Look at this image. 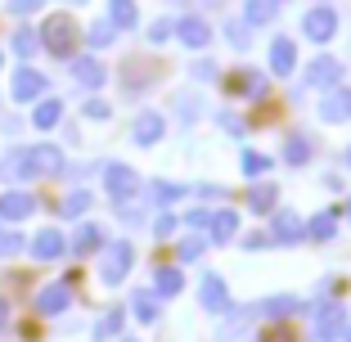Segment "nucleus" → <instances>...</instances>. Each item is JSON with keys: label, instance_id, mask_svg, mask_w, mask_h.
<instances>
[{"label": "nucleus", "instance_id": "obj_1", "mask_svg": "<svg viewBox=\"0 0 351 342\" xmlns=\"http://www.w3.org/2000/svg\"><path fill=\"white\" fill-rule=\"evenodd\" d=\"M41 41H45V50H50V54H73V45H77V23L63 19V14H54V19H45Z\"/></svg>", "mask_w": 351, "mask_h": 342}, {"label": "nucleus", "instance_id": "obj_2", "mask_svg": "<svg viewBox=\"0 0 351 342\" xmlns=\"http://www.w3.org/2000/svg\"><path fill=\"white\" fill-rule=\"evenodd\" d=\"M135 266V248L131 243H113V248L104 252V266H99V280L104 284H122Z\"/></svg>", "mask_w": 351, "mask_h": 342}, {"label": "nucleus", "instance_id": "obj_3", "mask_svg": "<svg viewBox=\"0 0 351 342\" xmlns=\"http://www.w3.org/2000/svg\"><path fill=\"white\" fill-rule=\"evenodd\" d=\"M104 180H108V194L117 198V203H126V198L140 189V176H135L131 167H122V162H113V167H104Z\"/></svg>", "mask_w": 351, "mask_h": 342}, {"label": "nucleus", "instance_id": "obj_4", "mask_svg": "<svg viewBox=\"0 0 351 342\" xmlns=\"http://www.w3.org/2000/svg\"><path fill=\"white\" fill-rule=\"evenodd\" d=\"M338 338H342V306L324 302L315 311V342H338Z\"/></svg>", "mask_w": 351, "mask_h": 342}, {"label": "nucleus", "instance_id": "obj_5", "mask_svg": "<svg viewBox=\"0 0 351 342\" xmlns=\"http://www.w3.org/2000/svg\"><path fill=\"white\" fill-rule=\"evenodd\" d=\"M27 162H32V176H59V171H63V154L54 145L27 149Z\"/></svg>", "mask_w": 351, "mask_h": 342}, {"label": "nucleus", "instance_id": "obj_6", "mask_svg": "<svg viewBox=\"0 0 351 342\" xmlns=\"http://www.w3.org/2000/svg\"><path fill=\"white\" fill-rule=\"evenodd\" d=\"M68 302H73V289H68V284H45V289L36 293V311L41 315H63Z\"/></svg>", "mask_w": 351, "mask_h": 342}, {"label": "nucleus", "instance_id": "obj_7", "mask_svg": "<svg viewBox=\"0 0 351 342\" xmlns=\"http://www.w3.org/2000/svg\"><path fill=\"white\" fill-rule=\"evenodd\" d=\"M198 302H203V311H207V315H221V311H226V302H230V293H226V280H221V275H203V289H198Z\"/></svg>", "mask_w": 351, "mask_h": 342}, {"label": "nucleus", "instance_id": "obj_8", "mask_svg": "<svg viewBox=\"0 0 351 342\" xmlns=\"http://www.w3.org/2000/svg\"><path fill=\"white\" fill-rule=\"evenodd\" d=\"M36 95H45V77L36 73V68H19V73H14V99H19V104H32Z\"/></svg>", "mask_w": 351, "mask_h": 342}, {"label": "nucleus", "instance_id": "obj_9", "mask_svg": "<svg viewBox=\"0 0 351 342\" xmlns=\"http://www.w3.org/2000/svg\"><path fill=\"white\" fill-rule=\"evenodd\" d=\"M320 117H324V122H347V117H351V90H347V86H333V90L324 95Z\"/></svg>", "mask_w": 351, "mask_h": 342}, {"label": "nucleus", "instance_id": "obj_10", "mask_svg": "<svg viewBox=\"0 0 351 342\" xmlns=\"http://www.w3.org/2000/svg\"><path fill=\"white\" fill-rule=\"evenodd\" d=\"M302 27H306L311 41H329L333 32H338V14L333 10H311L306 19H302Z\"/></svg>", "mask_w": 351, "mask_h": 342}, {"label": "nucleus", "instance_id": "obj_11", "mask_svg": "<svg viewBox=\"0 0 351 342\" xmlns=\"http://www.w3.org/2000/svg\"><path fill=\"white\" fill-rule=\"evenodd\" d=\"M63 248H68V243H63L59 230H41V234L32 239V257H36V261H54V257H63Z\"/></svg>", "mask_w": 351, "mask_h": 342}, {"label": "nucleus", "instance_id": "obj_12", "mask_svg": "<svg viewBox=\"0 0 351 342\" xmlns=\"http://www.w3.org/2000/svg\"><path fill=\"white\" fill-rule=\"evenodd\" d=\"M176 36H180V41H185L189 50H203L207 36H212V27H207V23L194 14V19H180V23H176Z\"/></svg>", "mask_w": 351, "mask_h": 342}, {"label": "nucleus", "instance_id": "obj_13", "mask_svg": "<svg viewBox=\"0 0 351 342\" xmlns=\"http://www.w3.org/2000/svg\"><path fill=\"white\" fill-rule=\"evenodd\" d=\"M131 135H135V145H158L162 140V113H140Z\"/></svg>", "mask_w": 351, "mask_h": 342}, {"label": "nucleus", "instance_id": "obj_14", "mask_svg": "<svg viewBox=\"0 0 351 342\" xmlns=\"http://www.w3.org/2000/svg\"><path fill=\"white\" fill-rule=\"evenodd\" d=\"M293 63H298V50H293L289 36H275V45H270V68H275V77H289Z\"/></svg>", "mask_w": 351, "mask_h": 342}, {"label": "nucleus", "instance_id": "obj_15", "mask_svg": "<svg viewBox=\"0 0 351 342\" xmlns=\"http://www.w3.org/2000/svg\"><path fill=\"white\" fill-rule=\"evenodd\" d=\"M342 77V63L338 59H329V54H324V59H315L306 68V86H333Z\"/></svg>", "mask_w": 351, "mask_h": 342}, {"label": "nucleus", "instance_id": "obj_16", "mask_svg": "<svg viewBox=\"0 0 351 342\" xmlns=\"http://www.w3.org/2000/svg\"><path fill=\"white\" fill-rule=\"evenodd\" d=\"M32 208H36V198H32V194H19V189H14V194H0V217H5V221H23Z\"/></svg>", "mask_w": 351, "mask_h": 342}, {"label": "nucleus", "instance_id": "obj_17", "mask_svg": "<svg viewBox=\"0 0 351 342\" xmlns=\"http://www.w3.org/2000/svg\"><path fill=\"white\" fill-rule=\"evenodd\" d=\"M154 289H158V297H176V293L185 289V275L176 266H158V275H154Z\"/></svg>", "mask_w": 351, "mask_h": 342}, {"label": "nucleus", "instance_id": "obj_18", "mask_svg": "<svg viewBox=\"0 0 351 342\" xmlns=\"http://www.w3.org/2000/svg\"><path fill=\"white\" fill-rule=\"evenodd\" d=\"M298 239H302L298 212H275V243H298Z\"/></svg>", "mask_w": 351, "mask_h": 342}, {"label": "nucleus", "instance_id": "obj_19", "mask_svg": "<svg viewBox=\"0 0 351 342\" xmlns=\"http://www.w3.org/2000/svg\"><path fill=\"white\" fill-rule=\"evenodd\" d=\"M207 230H212V243H230V239L239 234V217L226 208V212H217V217H212V225H207Z\"/></svg>", "mask_w": 351, "mask_h": 342}, {"label": "nucleus", "instance_id": "obj_20", "mask_svg": "<svg viewBox=\"0 0 351 342\" xmlns=\"http://www.w3.org/2000/svg\"><path fill=\"white\" fill-rule=\"evenodd\" d=\"M108 23H113V27H135V23H140L135 0H108Z\"/></svg>", "mask_w": 351, "mask_h": 342}, {"label": "nucleus", "instance_id": "obj_21", "mask_svg": "<svg viewBox=\"0 0 351 342\" xmlns=\"http://www.w3.org/2000/svg\"><path fill=\"white\" fill-rule=\"evenodd\" d=\"M302 234L315 239V243H329V239H333V212H320V217H311L306 225H302Z\"/></svg>", "mask_w": 351, "mask_h": 342}, {"label": "nucleus", "instance_id": "obj_22", "mask_svg": "<svg viewBox=\"0 0 351 342\" xmlns=\"http://www.w3.org/2000/svg\"><path fill=\"white\" fill-rule=\"evenodd\" d=\"M230 90H243V95H252V99H261L266 95V77L261 73H243V77H230Z\"/></svg>", "mask_w": 351, "mask_h": 342}, {"label": "nucleus", "instance_id": "obj_23", "mask_svg": "<svg viewBox=\"0 0 351 342\" xmlns=\"http://www.w3.org/2000/svg\"><path fill=\"white\" fill-rule=\"evenodd\" d=\"M73 77H77L82 86H90V90H95V86H104V68H99L95 59H77V63H73Z\"/></svg>", "mask_w": 351, "mask_h": 342}, {"label": "nucleus", "instance_id": "obj_24", "mask_svg": "<svg viewBox=\"0 0 351 342\" xmlns=\"http://www.w3.org/2000/svg\"><path fill=\"white\" fill-rule=\"evenodd\" d=\"M59 117H63V104H59V99H41V104H36V113H32V122L41 126V131H50Z\"/></svg>", "mask_w": 351, "mask_h": 342}, {"label": "nucleus", "instance_id": "obj_25", "mask_svg": "<svg viewBox=\"0 0 351 342\" xmlns=\"http://www.w3.org/2000/svg\"><path fill=\"white\" fill-rule=\"evenodd\" d=\"M131 311H135V320L154 324L158 320V297H154V293H135V297H131Z\"/></svg>", "mask_w": 351, "mask_h": 342}, {"label": "nucleus", "instance_id": "obj_26", "mask_svg": "<svg viewBox=\"0 0 351 342\" xmlns=\"http://www.w3.org/2000/svg\"><path fill=\"white\" fill-rule=\"evenodd\" d=\"M261 311H266L270 320H284V315H298V311H302V302H298V297H270Z\"/></svg>", "mask_w": 351, "mask_h": 342}, {"label": "nucleus", "instance_id": "obj_27", "mask_svg": "<svg viewBox=\"0 0 351 342\" xmlns=\"http://www.w3.org/2000/svg\"><path fill=\"white\" fill-rule=\"evenodd\" d=\"M99 243H104V230L99 225H82V230H77V239H73L77 252H95Z\"/></svg>", "mask_w": 351, "mask_h": 342}, {"label": "nucleus", "instance_id": "obj_28", "mask_svg": "<svg viewBox=\"0 0 351 342\" xmlns=\"http://www.w3.org/2000/svg\"><path fill=\"white\" fill-rule=\"evenodd\" d=\"M270 19H275V0H248V27H261Z\"/></svg>", "mask_w": 351, "mask_h": 342}, {"label": "nucleus", "instance_id": "obj_29", "mask_svg": "<svg viewBox=\"0 0 351 342\" xmlns=\"http://www.w3.org/2000/svg\"><path fill=\"white\" fill-rule=\"evenodd\" d=\"M275 185H252V194H248V203H252V212H270L275 208Z\"/></svg>", "mask_w": 351, "mask_h": 342}, {"label": "nucleus", "instance_id": "obj_30", "mask_svg": "<svg viewBox=\"0 0 351 342\" xmlns=\"http://www.w3.org/2000/svg\"><path fill=\"white\" fill-rule=\"evenodd\" d=\"M284 158H289L293 167H302V162L311 158V145L302 140V135H289V145H284Z\"/></svg>", "mask_w": 351, "mask_h": 342}, {"label": "nucleus", "instance_id": "obj_31", "mask_svg": "<svg viewBox=\"0 0 351 342\" xmlns=\"http://www.w3.org/2000/svg\"><path fill=\"white\" fill-rule=\"evenodd\" d=\"M243 171H248L252 180L266 176V171H270V158H266V154H257V149H248V154H243Z\"/></svg>", "mask_w": 351, "mask_h": 342}, {"label": "nucleus", "instance_id": "obj_32", "mask_svg": "<svg viewBox=\"0 0 351 342\" xmlns=\"http://www.w3.org/2000/svg\"><path fill=\"white\" fill-rule=\"evenodd\" d=\"M86 208H90V194H86V189H77V194H68V198H63V217H82V212Z\"/></svg>", "mask_w": 351, "mask_h": 342}, {"label": "nucleus", "instance_id": "obj_33", "mask_svg": "<svg viewBox=\"0 0 351 342\" xmlns=\"http://www.w3.org/2000/svg\"><path fill=\"white\" fill-rule=\"evenodd\" d=\"M86 36H90V45H95V50H99V45H108V41H113V36H117V27H113V23H108V19H104V23H95V27L86 32Z\"/></svg>", "mask_w": 351, "mask_h": 342}, {"label": "nucleus", "instance_id": "obj_34", "mask_svg": "<svg viewBox=\"0 0 351 342\" xmlns=\"http://www.w3.org/2000/svg\"><path fill=\"white\" fill-rule=\"evenodd\" d=\"M10 176H19V180H27V176H32L27 149H14V154H10Z\"/></svg>", "mask_w": 351, "mask_h": 342}, {"label": "nucleus", "instance_id": "obj_35", "mask_svg": "<svg viewBox=\"0 0 351 342\" xmlns=\"http://www.w3.org/2000/svg\"><path fill=\"white\" fill-rule=\"evenodd\" d=\"M14 50H19V59H32V54H36V32L23 27L19 36H14Z\"/></svg>", "mask_w": 351, "mask_h": 342}, {"label": "nucleus", "instance_id": "obj_36", "mask_svg": "<svg viewBox=\"0 0 351 342\" xmlns=\"http://www.w3.org/2000/svg\"><path fill=\"white\" fill-rule=\"evenodd\" d=\"M226 36H230V45H234V50H248V41H252V36H248V23H230Z\"/></svg>", "mask_w": 351, "mask_h": 342}, {"label": "nucleus", "instance_id": "obj_37", "mask_svg": "<svg viewBox=\"0 0 351 342\" xmlns=\"http://www.w3.org/2000/svg\"><path fill=\"white\" fill-rule=\"evenodd\" d=\"M117 329H122V311H108V315L99 320V329H95V338H113Z\"/></svg>", "mask_w": 351, "mask_h": 342}, {"label": "nucleus", "instance_id": "obj_38", "mask_svg": "<svg viewBox=\"0 0 351 342\" xmlns=\"http://www.w3.org/2000/svg\"><path fill=\"white\" fill-rule=\"evenodd\" d=\"M180 194H185V185H167V180H158V185H154V198H158V203H176Z\"/></svg>", "mask_w": 351, "mask_h": 342}, {"label": "nucleus", "instance_id": "obj_39", "mask_svg": "<svg viewBox=\"0 0 351 342\" xmlns=\"http://www.w3.org/2000/svg\"><path fill=\"white\" fill-rule=\"evenodd\" d=\"M203 248H207L203 239H185V243H180V261H198V257H203Z\"/></svg>", "mask_w": 351, "mask_h": 342}, {"label": "nucleus", "instance_id": "obj_40", "mask_svg": "<svg viewBox=\"0 0 351 342\" xmlns=\"http://www.w3.org/2000/svg\"><path fill=\"white\" fill-rule=\"evenodd\" d=\"M176 32V23H167V19H158L154 27H149V41H167V36H171Z\"/></svg>", "mask_w": 351, "mask_h": 342}, {"label": "nucleus", "instance_id": "obj_41", "mask_svg": "<svg viewBox=\"0 0 351 342\" xmlns=\"http://www.w3.org/2000/svg\"><path fill=\"white\" fill-rule=\"evenodd\" d=\"M221 131H230V135H243L248 126H243V117H234V113H221Z\"/></svg>", "mask_w": 351, "mask_h": 342}, {"label": "nucleus", "instance_id": "obj_42", "mask_svg": "<svg viewBox=\"0 0 351 342\" xmlns=\"http://www.w3.org/2000/svg\"><path fill=\"white\" fill-rule=\"evenodd\" d=\"M261 342H298V333H293V329H284V324H275V329H270Z\"/></svg>", "mask_w": 351, "mask_h": 342}, {"label": "nucleus", "instance_id": "obj_43", "mask_svg": "<svg viewBox=\"0 0 351 342\" xmlns=\"http://www.w3.org/2000/svg\"><path fill=\"white\" fill-rule=\"evenodd\" d=\"M86 117L104 122V117H108V104H104V99H86Z\"/></svg>", "mask_w": 351, "mask_h": 342}, {"label": "nucleus", "instance_id": "obj_44", "mask_svg": "<svg viewBox=\"0 0 351 342\" xmlns=\"http://www.w3.org/2000/svg\"><path fill=\"white\" fill-rule=\"evenodd\" d=\"M19 248H23L19 234H0V257H10V252H19Z\"/></svg>", "mask_w": 351, "mask_h": 342}, {"label": "nucleus", "instance_id": "obj_45", "mask_svg": "<svg viewBox=\"0 0 351 342\" xmlns=\"http://www.w3.org/2000/svg\"><path fill=\"white\" fill-rule=\"evenodd\" d=\"M185 225H194V230L212 225V212H203V208H198V212H189V217H185Z\"/></svg>", "mask_w": 351, "mask_h": 342}, {"label": "nucleus", "instance_id": "obj_46", "mask_svg": "<svg viewBox=\"0 0 351 342\" xmlns=\"http://www.w3.org/2000/svg\"><path fill=\"white\" fill-rule=\"evenodd\" d=\"M154 230H158V239H167V234L176 230V217H158V221H154Z\"/></svg>", "mask_w": 351, "mask_h": 342}, {"label": "nucleus", "instance_id": "obj_47", "mask_svg": "<svg viewBox=\"0 0 351 342\" xmlns=\"http://www.w3.org/2000/svg\"><path fill=\"white\" fill-rule=\"evenodd\" d=\"M41 0H10V14H32Z\"/></svg>", "mask_w": 351, "mask_h": 342}, {"label": "nucleus", "instance_id": "obj_48", "mask_svg": "<svg viewBox=\"0 0 351 342\" xmlns=\"http://www.w3.org/2000/svg\"><path fill=\"white\" fill-rule=\"evenodd\" d=\"M266 243H270L266 234H248V239H243V248H266Z\"/></svg>", "mask_w": 351, "mask_h": 342}, {"label": "nucleus", "instance_id": "obj_49", "mask_svg": "<svg viewBox=\"0 0 351 342\" xmlns=\"http://www.w3.org/2000/svg\"><path fill=\"white\" fill-rule=\"evenodd\" d=\"M5 320H10V306H5V297H0V329H5Z\"/></svg>", "mask_w": 351, "mask_h": 342}, {"label": "nucleus", "instance_id": "obj_50", "mask_svg": "<svg viewBox=\"0 0 351 342\" xmlns=\"http://www.w3.org/2000/svg\"><path fill=\"white\" fill-rule=\"evenodd\" d=\"M342 338H347V342H351V324H347V333H342Z\"/></svg>", "mask_w": 351, "mask_h": 342}, {"label": "nucleus", "instance_id": "obj_51", "mask_svg": "<svg viewBox=\"0 0 351 342\" xmlns=\"http://www.w3.org/2000/svg\"><path fill=\"white\" fill-rule=\"evenodd\" d=\"M347 217H351V198H347Z\"/></svg>", "mask_w": 351, "mask_h": 342}, {"label": "nucleus", "instance_id": "obj_52", "mask_svg": "<svg viewBox=\"0 0 351 342\" xmlns=\"http://www.w3.org/2000/svg\"><path fill=\"white\" fill-rule=\"evenodd\" d=\"M347 162H351V154H347Z\"/></svg>", "mask_w": 351, "mask_h": 342}, {"label": "nucleus", "instance_id": "obj_53", "mask_svg": "<svg viewBox=\"0 0 351 342\" xmlns=\"http://www.w3.org/2000/svg\"><path fill=\"white\" fill-rule=\"evenodd\" d=\"M275 5H279V0H275Z\"/></svg>", "mask_w": 351, "mask_h": 342}]
</instances>
